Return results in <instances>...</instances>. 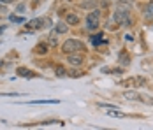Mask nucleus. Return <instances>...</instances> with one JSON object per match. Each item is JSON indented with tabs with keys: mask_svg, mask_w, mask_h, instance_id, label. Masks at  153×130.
I'll list each match as a JSON object with an SVG mask.
<instances>
[{
	"mask_svg": "<svg viewBox=\"0 0 153 130\" xmlns=\"http://www.w3.org/2000/svg\"><path fill=\"white\" fill-rule=\"evenodd\" d=\"M123 97H125V99H128V100H141V102L153 104V99L144 97V95H141V93H137V91H125V93H123Z\"/></svg>",
	"mask_w": 153,
	"mask_h": 130,
	"instance_id": "7ed1b4c3",
	"label": "nucleus"
},
{
	"mask_svg": "<svg viewBox=\"0 0 153 130\" xmlns=\"http://www.w3.org/2000/svg\"><path fill=\"white\" fill-rule=\"evenodd\" d=\"M49 42H51V44H56V37H55V35H51V37H49Z\"/></svg>",
	"mask_w": 153,
	"mask_h": 130,
	"instance_id": "2eb2a0df",
	"label": "nucleus"
},
{
	"mask_svg": "<svg viewBox=\"0 0 153 130\" xmlns=\"http://www.w3.org/2000/svg\"><path fill=\"white\" fill-rule=\"evenodd\" d=\"M107 114L109 116H114V118H123V113H120V111H113V109H109V111H107Z\"/></svg>",
	"mask_w": 153,
	"mask_h": 130,
	"instance_id": "9b49d317",
	"label": "nucleus"
},
{
	"mask_svg": "<svg viewBox=\"0 0 153 130\" xmlns=\"http://www.w3.org/2000/svg\"><path fill=\"white\" fill-rule=\"evenodd\" d=\"M102 42H106V41H102V37H92V44L93 46H99V44H102Z\"/></svg>",
	"mask_w": 153,
	"mask_h": 130,
	"instance_id": "ddd939ff",
	"label": "nucleus"
},
{
	"mask_svg": "<svg viewBox=\"0 0 153 130\" xmlns=\"http://www.w3.org/2000/svg\"><path fill=\"white\" fill-rule=\"evenodd\" d=\"M67 30H69V27H67L65 23H58V25H56V32H58V33H65Z\"/></svg>",
	"mask_w": 153,
	"mask_h": 130,
	"instance_id": "1a4fd4ad",
	"label": "nucleus"
},
{
	"mask_svg": "<svg viewBox=\"0 0 153 130\" xmlns=\"http://www.w3.org/2000/svg\"><path fill=\"white\" fill-rule=\"evenodd\" d=\"M111 23H116V25H127V27H130V19H128V11L125 9H118V11H114V14L111 18Z\"/></svg>",
	"mask_w": 153,
	"mask_h": 130,
	"instance_id": "f257e3e1",
	"label": "nucleus"
},
{
	"mask_svg": "<svg viewBox=\"0 0 153 130\" xmlns=\"http://www.w3.org/2000/svg\"><path fill=\"white\" fill-rule=\"evenodd\" d=\"M69 63L71 65H81L83 63V56L81 55H69Z\"/></svg>",
	"mask_w": 153,
	"mask_h": 130,
	"instance_id": "423d86ee",
	"label": "nucleus"
},
{
	"mask_svg": "<svg viewBox=\"0 0 153 130\" xmlns=\"http://www.w3.org/2000/svg\"><path fill=\"white\" fill-rule=\"evenodd\" d=\"M18 74H19V76H25V77H33V76H35L33 72L27 71V69H23V67H19V69H18Z\"/></svg>",
	"mask_w": 153,
	"mask_h": 130,
	"instance_id": "0eeeda50",
	"label": "nucleus"
},
{
	"mask_svg": "<svg viewBox=\"0 0 153 130\" xmlns=\"http://www.w3.org/2000/svg\"><path fill=\"white\" fill-rule=\"evenodd\" d=\"M42 23H46V19H32L30 23L27 25V28H30V30H35V28H42V27H44Z\"/></svg>",
	"mask_w": 153,
	"mask_h": 130,
	"instance_id": "39448f33",
	"label": "nucleus"
},
{
	"mask_svg": "<svg viewBox=\"0 0 153 130\" xmlns=\"http://www.w3.org/2000/svg\"><path fill=\"white\" fill-rule=\"evenodd\" d=\"M67 23H69V25H77V23H79V18L74 16V14H69L67 16Z\"/></svg>",
	"mask_w": 153,
	"mask_h": 130,
	"instance_id": "6e6552de",
	"label": "nucleus"
},
{
	"mask_svg": "<svg viewBox=\"0 0 153 130\" xmlns=\"http://www.w3.org/2000/svg\"><path fill=\"white\" fill-rule=\"evenodd\" d=\"M99 16H100L99 11H92L90 14L86 16V27H88L90 30L97 28V25H99Z\"/></svg>",
	"mask_w": 153,
	"mask_h": 130,
	"instance_id": "20e7f679",
	"label": "nucleus"
},
{
	"mask_svg": "<svg viewBox=\"0 0 153 130\" xmlns=\"http://www.w3.org/2000/svg\"><path fill=\"white\" fill-rule=\"evenodd\" d=\"M0 2H4V4H9V2H13V0H0Z\"/></svg>",
	"mask_w": 153,
	"mask_h": 130,
	"instance_id": "f3484780",
	"label": "nucleus"
},
{
	"mask_svg": "<svg viewBox=\"0 0 153 130\" xmlns=\"http://www.w3.org/2000/svg\"><path fill=\"white\" fill-rule=\"evenodd\" d=\"M83 49V42H79L76 39H69L67 42L63 44V53H76Z\"/></svg>",
	"mask_w": 153,
	"mask_h": 130,
	"instance_id": "f03ea898",
	"label": "nucleus"
},
{
	"mask_svg": "<svg viewBox=\"0 0 153 130\" xmlns=\"http://www.w3.org/2000/svg\"><path fill=\"white\" fill-rule=\"evenodd\" d=\"M9 19H11L13 23H21V21H23V18H19V16H14V14L9 16Z\"/></svg>",
	"mask_w": 153,
	"mask_h": 130,
	"instance_id": "4468645a",
	"label": "nucleus"
},
{
	"mask_svg": "<svg viewBox=\"0 0 153 130\" xmlns=\"http://www.w3.org/2000/svg\"><path fill=\"white\" fill-rule=\"evenodd\" d=\"M55 74H56L58 77H63V76H67V71H65L63 67H60V65H58V67L55 69Z\"/></svg>",
	"mask_w": 153,
	"mask_h": 130,
	"instance_id": "9d476101",
	"label": "nucleus"
},
{
	"mask_svg": "<svg viewBox=\"0 0 153 130\" xmlns=\"http://www.w3.org/2000/svg\"><path fill=\"white\" fill-rule=\"evenodd\" d=\"M46 51H48V46H46V44L37 46V53H39V55H46Z\"/></svg>",
	"mask_w": 153,
	"mask_h": 130,
	"instance_id": "f8f14e48",
	"label": "nucleus"
},
{
	"mask_svg": "<svg viewBox=\"0 0 153 130\" xmlns=\"http://www.w3.org/2000/svg\"><path fill=\"white\" fill-rule=\"evenodd\" d=\"M148 11H150V13H153V2H150V4H148Z\"/></svg>",
	"mask_w": 153,
	"mask_h": 130,
	"instance_id": "dca6fc26",
	"label": "nucleus"
}]
</instances>
